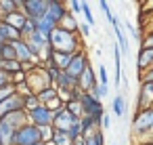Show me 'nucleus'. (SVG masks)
Wrapping results in <instances>:
<instances>
[{"label":"nucleus","mask_w":153,"mask_h":145,"mask_svg":"<svg viewBox=\"0 0 153 145\" xmlns=\"http://www.w3.org/2000/svg\"><path fill=\"white\" fill-rule=\"evenodd\" d=\"M48 46L55 51V53H69V55H76L78 51H82V40L78 34L74 32H67L63 28H55L53 34L48 36Z\"/></svg>","instance_id":"1"},{"label":"nucleus","mask_w":153,"mask_h":145,"mask_svg":"<svg viewBox=\"0 0 153 145\" xmlns=\"http://www.w3.org/2000/svg\"><path fill=\"white\" fill-rule=\"evenodd\" d=\"M25 84L34 95H38L40 90L53 86V82H51V78H48V74H46V70L42 65H36L34 70L25 72Z\"/></svg>","instance_id":"2"},{"label":"nucleus","mask_w":153,"mask_h":145,"mask_svg":"<svg viewBox=\"0 0 153 145\" xmlns=\"http://www.w3.org/2000/svg\"><path fill=\"white\" fill-rule=\"evenodd\" d=\"M80 105H82V116H90L101 124L105 109H103V103L99 99H94L90 93H82L80 95Z\"/></svg>","instance_id":"3"},{"label":"nucleus","mask_w":153,"mask_h":145,"mask_svg":"<svg viewBox=\"0 0 153 145\" xmlns=\"http://www.w3.org/2000/svg\"><path fill=\"white\" fill-rule=\"evenodd\" d=\"M36 143H42V139H40V128H38V126H32V124H25V126H21L19 130H15L11 145H36Z\"/></svg>","instance_id":"4"},{"label":"nucleus","mask_w":153,"mask_h":145,"mask_svg":"<svg viewBox=\"0 0 153 145\" xmlns=\"http://www.w3.org/2000/svg\"><path fill=\"white\" fill-rule=\"evenodd\" d=\"M27 114V122L32 126H38V128H46V126H53V111L46 107V105H38Z\"/></svg>","instance_id":"5"},{"label":"nucleus","mask_w":153,"mask_h":145,"mask_svg":"<svg viewBox=\"0 0 153 145\" xmlns=\"http://www.w3.org/2000/svg\"><path fill=\"white\" fill-rule=\"evenodd\" d=\"M76 122H80V118H76L74 114H69V111L65 109V105H63V107H59V109L53 114V130L67 132Z\"/></svg>","instance_id":"6"},{"label":"nucleus","mask_w":153,"mask_h":145,"mask_svg":"<svg viewBox=\"0 0 153 145\" xmlns=\"http://www.w3.org/2000/svg\"><path fill=\"white\" fill-rule=\"evenodd\" d=\"M19 11H21L27 19L38 21V19L44 17V13H46V0H21Z\"/></svg>","instance_id":"7"},{"label":"nucleus","mask_w":153,"mask_h":145,"mask_svg":"<svg viewBox=\"0 0 153 145\" xmlns=\"http://www.w3.org/2000/svg\"><path fill=\"white\" fill-rule=\"evenodd\" d=\"M90 65V61H88V53L82 49V51H78L74 57H71V63L67 65V70H65V74L67 76H71V78H80L82 74H84V70Z\"/></svg>","instance_id":"8"},{"label":"nucleus","mask_w":153,"mask_h":145,"mask_svg":"<svg viewBox=\"0 0 153 145\" xmlns=\"http://www.w3.org/2000/svg\"><path fill=\"white\" fill-rule=\"evenodd\" d=\"M13 44V49H15V55H17V61L21 63V65H40V61H38V57L30 51V46L25 44V40H15V42H11Z\"/></svg>","instance_id":"9"},{"label":"nucleus","mask_w":153,"mask_h":145,"mask_svg":"<svg viewBox=\"0 0 153 145\" xmlns=\"http://www.w3.org/2000/svg\"><path fill=\"white\" fill-rule=\"evenodd\" d=\"M67 13H69V11H67V4H65V2H61V0H46V13H44V17H48L51 21H55L57 28H59L61 19H63Z\"/></svg>","instance_id":"10"},{"label":"nucleus","mask_w":153,"mask_h":145,"mask_svg":"<svg viewBox=\"0 0 153 145\" xmlns=\"http://www.w3.org/2000/svg\"><path fill=\"white\" fill-rule=\"evenodd\" d=\"M13 111H25V107H23V97L21 95H11L7 101H2L0 103V120H2L4 116H9V114H13Z\"/></svg>","instance_id":"11"},{"label":"nucleus","mask_w":153,"mask_h":145,"mask_svg":"<svg viewBox=\"0 0 153 145\" xmlns=\"http://www.w3.org/2000/svg\"><path fill=\"white\" fill-rule=\"evenodd\" d=\"M94 86H99V78H97L92 65H88L84 70V74L78 78V88H80V93H92Z\"/></svg>","instance_id":"12"},{"label":"nucleus","mask_w":153,"mask_h":145,"mask_svg":"<svg viewBox=\"0 0 153 145\" xmlns=\"http://www.w3.org/2000/svg\"><path fill=\"white\" fill-rule=\"evenodd\" d=\"M151 67H153V49L140 46L138 55H136V72H138V76L145 74V72H149Z\"/></svg>","instance_id":"13"},{"label":"nucleus","mask_w":153,"mask_h":145,"mask_svg":"<svg viewBox=\"0 0 153 145\" xmlns=\"http://www.w3.org/2000/svg\"><path fill=\"white\" fill-rule=\"evenodd\" d=\"M153 107V82H143L136 99V109H147Z\"/></svg>","instance_id":"14"},{"label":"nucleus","mask_w":153,"mask_h":145,"mask_svg":"<svg viewBox=\"0 0 153 145\" xmlns=\"http://www.w3.org/2000/svg\"><path fill=\"white\" fill-rule=\"evenodd\" d=\"M2 122H4L7 126L15 128V130H19L21 126L30 124V122H27V114H25V111H13V114H9V116H4V118H2Z\"/></svg>","instance_id":"15"},{"label":"nucleus","mask_w":153,"mask_h":145,"mask_svg":"<svg viewBox=\"0 0 153 145\" xmlns=\"http://www.w3.org/2000/svg\"><path fill=\"white\" fill-rule=\"evenodd\" d=\"M0 21H4L9 28H13V30H17V32H21V28L25 25V21H27V17L21 13V11H15V13H11V15H7V17H2Z\"/></svg>","instance_id":"16"},{"label":"nucleus","mask_w":153,"mask_h":145,"mask_svg":"<svg viewBox=\"0 0 153 145\" xmlns=\"http://www.w3.org/2000/svg\"><path fill=\"white\" fill-rule=\"evenodd\" d=\"M80 128H82V137H88V135H92L94 130H99L101 124H99L94 118H90V116H82V118H80Z\"/></svg>","instance_id":"17"},{"label":"nucleus","mask_w":153,"mask_h":145,"mask_svg":"<svg viewBox=\"0 0 153 145\" xmlns=\"http://www.w3.org/2000/svg\"><path fill=\"white\" fill-rule=\"evenodd\" d=\"M19 7H21V0H0V19L19 11Z\"/></svg>","instance_id":"18"},{"label":"nucleus","mask_w":153,"mask_h":145,"mask_svg":"<svg viewBox=\"0 0 153 145\" xmlns=\"http://www.w3.org/2000/svg\"><path fill=\"white\" fill-rule=\"evenodd\" d=\"M55 28H57V23H55V21H51L48 17H40V19L36 21V30H38L40 34H44V36H51Z\"/></svg>","instance_id":"19"},{"label":"nucleus","mask_w":153,"mask_h":145,"mask_svg":"<svg viewBox=\"0 0 153 145\" xmlns=\"http://www.w3.org/2000/svg\"><path fill=\"white\" fill-rule=\"evenodd\" d=\"M59 28H63V30H67V32H74V34H78V28H80V23H78V19H76V15H71V13H67L63 19H61V23H59Z\"/></svg>","instance_id":"20"},{"label":"nucleus","mask_w":153,"mask_h":145,"mask_svg":"<svg viewBox=\"0 0 153 145\" xmlns=\"http://www.w3.org/2000/svg\"><path fill=\"white\" fill-rule=\"evenodd\" d=\"M36 97H38V101H40V105H48V103H51L53 99H57L59 95H57V88H55V86H48V88H44V90H40V93H38Z\"/></svg>","instance_id":"21"},{"label":"nucleus","mask_w":153,"mask_h":145,"mask_svg":"<svg viewBox=\"0 0 153 145\" xmlns=\"http://www.w3.org/2000/svg\"><path fill=\"white\" fill-rule=\"evenodd\" d=\"M111 109H113V114H115L117 118L124 116V111H126V99H124V95H115V97H113Z\"/></svg>","instance_id":"22"},{"label":"nucleus","mask_w":153,"mask_h":145,"mask_svg":"<svg viewBox=\"0 0 153 145\" xmlns=\"http://www.w3.org/2000/svg\"><path fill=\"white\" fill-rule=\"evenodd\" d=\"M113 61H115V84H122V53L117 49V44L113 46Z\"/></svg>","instance_id":"23"},{"label":"nucleus","mask_w":153,"mask_h":145,"mask_svg":"<svg viewBox=\"0 0 153 145\" xmlns=\"http://www.w3.org/2000/svg\"><path fill=\"white\" fill-rule=\"evenodd\" d=\"M84 145H105V135H103V130L99 128V130H94L92 135L84 137Z\"/></svg>","instance_id":"24"},{"label":"nucleus","mask_w":153,"mask_h":145,"mask_svg":"<svg viewBox=\"0 0 153 145\" xmlns=\"http://www.w3.org/2000/svg\"><path fill=\"white\" fill-rule=\"evenodd\" d=\"M0 59L2 61H17V55H15V49L11 42H7L2 49H0Z\"/></svg>","instance_id":"25"},{"label":"nucleus","mask_w":153,"mask_h":145,"mask_svg":"<svg viewBox=\"0 0 153 145\" xmlns=\"http://www.w3.org/2000/svg\"><path fill=\"white\" fill-rule=\"evenodd\" d=\"M51 143H53V145H74V141L69 139V135H67V132H59V130H55Z\"/></svg>","instance_id":"26"},{"label":"nucleus","mask_w":153,"mask_h":145,"mask_svg":"<svg viewBox=\"0 0 153 145\" xmlns=\"http://www.w3.org/2000/svg\"><path fill=\"white\" fill-rule=\"evenodd\" d=\"M65 109H67L69 114H74L76 118H82V105H80V99H78V101H69V103H65Z\"/></svg>","instance_id":"27"},{"label":"nucleus","mask_w":153,"mask_h":145,"mask_svg":"<svg viewBox=\"0 0 153 145\" xmlns=\"http://www.w3.org/2000/svg\"><path fill=\"white\" fill-rule=\"evenodd\" d=\"M82 15H84L86 23L92 28V25H94V15H92V11H90V4H88V2H82Z\"/></svg>","instance_id":"28"},{"label":"nucleus","mask_w":153,"mask_h":145,"mask_svg":"<svg viewBox=\"0 0 153 145\" xmlns=\"http://www.w3.org/2000/svg\"><path fill=\"white\" fill-rule=\"evenodd\" d=\"M34 32H36V21H34V19H27L19 34H21V38H27V36H30V34H34Z\"/></svg>","instance_id":"29"},{"label":"nucleus","mask_w":153,"mask_h":145,"mask_svg":"<svg viewBox=\"0 0 153 145\" xmlns=\"http://www.w3.org/2000/svg\"><path fill=\"white\" fill-rule=\"evenodd\" d=\"M2 70L7 72V74H17V72H21V63L19 61H4V65H2Z\"/></svg>","instance_id":"30"},{"label":"nucleus","mask_w":153,"mask_h":145,"mask_svg":"<svg viewBox=\"0 0 153 145\" xmlns=\"http://www.w3.org/2000/svg\"><path fill=\"white\" fill-rule=\"evenodd\" d=\"M38 105H40V101H38L36 95H27V97H23V107H25V111H30V109H34V107H38Z\"/></svg>","instance_id":"31"},{"label":"nucleus","mask_w":153,"mask_h":145,"mask_svg":"<svg viewBox=\"0 0 153 145\" xmlns=\"http://www.w3.org/2000/svg\"><path fill=\"white\" fill-rule=\"evenodd\" d=\"M107 93H109V86L99 84V86H94V88H92V93H90V95H92L94 99H99V101H101L103 97H107Z\"/></svg>","instance_id":"32"},{"label":"nucleus","mask_w":153,"mask_h":145,"mask_svg":"<svg viewBox=\"0 0 153 145\" xmlns=\"http://www.w3.org/2000/svg\"><path fill=\"white\" fill-rule=\"evenodd\" d=\"M53 135H55V130H53V126H46V128H40V139H42V143H51V141H53Z\"/></svg>","instance_id":"33"},{"label":"nucleus","mask_w":153,"mask_h":145,"mask_svg":"<svg viewBox=\"0 0 153 145\" xmlns=\"http://www.w3.org/2000/svg\"><path fill=\"white\" fill-rule=\"evenodd\" d=\"M140 46H145V49H153V28H151L147 34H143V38H140Z\"/></svg>","instance_id":"34"},{"label":"nucleus","mask_w":153,"mask_h":145,"mask_svg":"<svg viewBox=\"0 0 153 145\" xmlns=\"http://www.w3.org/2000/svg\"><path fill=\"white\" fill-rule=\"evenodd\" d=\"M97 78H99V84H103V86H109V76H107V67H105V65H101V67H99V74H97Z\"/></svg>","instance_id":"35"},{"label":"nucleus","mask_w":153,"mask_h":145,"mask_svg":"<svg viewBox=\"0 0 153 145\" xmlns=\"http://www.w3.org/2000/svg\"><path fill=\"white\" fill-rule=\"evenodd\" d=\"M67 135H69V139L71 141H76V139H80L82 137V128H80V122H76L69 130H67Z\"/></svg>","instance_id":"36"},{"label":"nucleus","mask_w":153,"mask_h":145,"mask_svg":"<svg viewBox=\"0 0 153 145\" xmlns=\"http://www.w3.org/2000/svg\"><path fill=\"white\" fill-rule=\"evenodd\" d=\"M11 95H15V86H13V84L4 86V88H0V103H2V101H7Z\"/></svg>","instance_id":"37"},{"label":"nucleus","mask_w":153,"mask_h":145,"mask_svg":"<svg viewBox=\"0 0 153 145\" xmlns=\"http://www.w3.org/2000/svg\"><path fill=\"white\" fill-rule=\"evenodd\" d=\"M67 11H69L71 15L82 13V2H78V0H71V2H67Z\"/></svg>","instance_id":"38"},{"label":"nucleus","mask_w":153,"mask_h":145,"mask_svg":"<svg viewBox=\"0 0 153 145\" xmlns=\"http://www.w3.org/2000/svg\"><path fill=\"white\" fill-rule=\"evenodd\" d=\"M99 7L103 9V13H105V17H107V21L111 23V21H113V13H111V7H109V4L105 2V0H101V2H99Z\"/></svg>","instance_id":"39"},{"label":"nucleus","mask_w":153,"mask_h":145,"mask_svg":"<svg viewBox=\"0 0 153 145\" xmlns=\"http://www.w3.org/2000/svg\"><path fill=\"white\" fill-rule=\"evenodd\" d=\"M9 84H13V82H11V74H7L4 70H0V88H4V86H9Z\"/></svg>","instance_id":"40"},{"label":"nucleus","mask_w":153,"mask_h":145,"mask_svg":"<svg viewBox=\"0 0 153 145\" xmlns=\"http://www.w3.org/2000/svg\"><path fill=\"white\" fill-rule=\"evenodd\" d=\"M138 82H140V84H143V82H153V67H151L149 72L140 74V76H138Z\"/></svg>","instance_id":"41"},{"label":"nucleus","mask_w":153,"mask_h":145,"mask_svg":"<svg viewBox=\"0 0 153 145\" xmlns=\"http://www.w3.org/2000/svg\"><path fill=\"white\" fill-rule=\"evenodd\" d=\"M78 34H82L84 38H88L90 36V25L84 21V23H80V28H78Z\"/></svg>","instance_id":"42"},{"label":"nucleus","mask_w":153,"mask_h":145,"mask_svg":"<svg viewBox=\"0 0 153 145\" xmlns=\"http://www.w3.org/2000/svg\"><path fill=\"white\" fill-rule=\"evenodd\" d=\"M111 126V116L109 114H103V120H101V130H105V128H109Z\"/></svg>","instance_id":"43"},{"label":"nucleus","mask_w":153,"mask_h":145,"mask_svg":"<svg viewBox=\"0 0 153 145\" xmlns=\"http://www.w3.org/2000/svg\"><path fill=\"white\" fill-rule=\"evenodd\" d=\"M134 145H153V141H143V143H134Z\"/></svg>","instance_id":"44"},{"label":"nucleus","mask_w":153,"mask_h":145,"mask_svg":"<svg viewBox=\"0 0 153 145\" xmlns=\"http://www.w3.org/2000/svg\"><path fill=\"white\" fill-rule=\"evenodd\" d=\"M36 145H53V143H36Z\"/></svg>","instance_id":"45"},{"label":"nucleus","mask_w":153,"mask_h":145,"mask_svg":"<svg viewBox=\"0 0 153 145\" xmlns=\"http://www.w3.org/2000/svg\"><path fill=\"white\" fill-rule=\"evenodd\" d=\"M2 65H4V61H2V59H0V70H2Z\"/></svg>","instance_id":"46"},{"label":"nucleus","mask_w":153,"mask_h":145,"mask_svg":"<svg viewBox=\"0 0 153 145\" xmlns=\"http://www.w3.org/2000/svg\"><path fill=\"white\" fill-rule=\"evenodd\" d=\"M4 44H7V42H2V40H0V49H2V46H4Z\"/></svg>","instance_id":"47"}]
</instances>
